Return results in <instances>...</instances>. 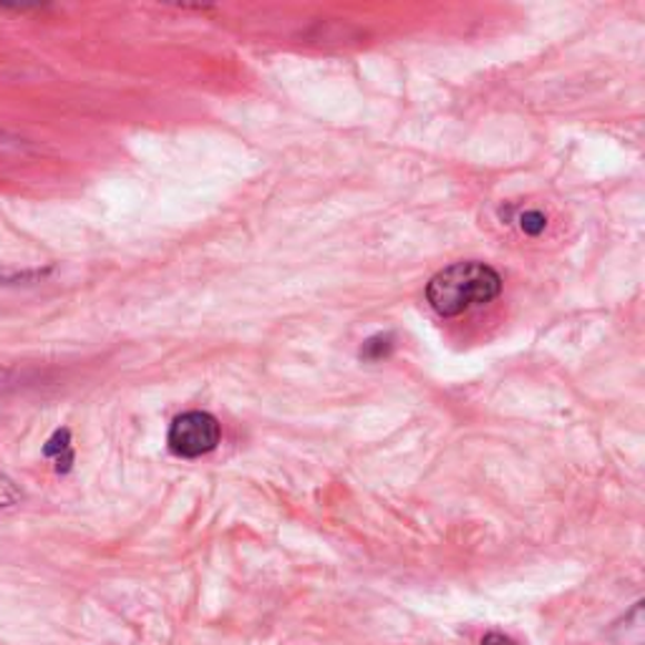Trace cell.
Instances as JSON below:
<instances>
[{
    "instance_id": "cell-1",
    "label": "cell",
    "mask_w": 645,
    "mask_h": 645,
    "mask_svg": "<svg viewBox=\"0 0 645 645\" xmlns=\"http://www.w3.org/2000/svg\"><path fill=\"white\" fill-rule=\"evenodd\" d=\"M502 290V278L484 262H454L436 272L426 288V300L444 318L462 316L474 306L495 300Z\"/></svg>"
},
{
    "instance_id": "cell-2",
    "label": "cell",
    "mask_w": 645,
    "mask_h": 645,
    "mask_svg": "<svg viewBox=\"0 0 645 645\" xmlns=\"http://www.w3.org/2000/svg\"><path fill=\"white\" fill-rule=\"evenodd\" d=\"M220 421L215 419L212 414L207 411H187L182 416H177L169 426L167 444L169 452L177 454L182 459H197L202 454H210L220 444Z\"/></svg>"
},
{
    "instance_id": "cell-3",
    "label": "cell",
    "mask_w": 645,
    "mask_h": 645,
    "mask_svg": "<svg viewBox=\"0 0 645 645\" xmlns=\"http://www.w3.org/2000/svg\"><path fill=\"white\" fill-rule=\"evenodd\" d=\"M46 457H51L56 462V472H69L71 462H73V452H71V434L69 429H59L56 431L49 444L43 449Z\"/></svg>"
},
{
    "instance_id": "cell-4",
    "label": "cell",
    "mask_w": 645,
    "mask_h": 645,
    "mask_svg": "<svg viewBox=\"0 0 645 645\" xmlns=\"http://www.w3.org/2000/svg\"><path fill=\"white\" fill-rule=\"evenodd\" d=\"M21 489L16 487V482L11 477H6L3 472H0V509L3 507H13L21 502Z\"/></svg>"
},
{
    "instance_id": "cell-5",
    "label": "cell",
    "mask_w": 645,
    "mask_h": 645,
    "mask_svg": "<svg viewBox=\"0 0 645 645\" xmlns=\"http://www.w3.org/2000/svg\"><path fill=\"white\" fill-rule=\"evenodd\" d=\"M519 227H522V232H527V235H539V232H545V227H547V217L543 212H525L519 217Z\"/></svg>"
},
{
    "instance_id": "cell-6",
    "label": "cell",
    "mask_w": 645,
    "mask_h": 645,
    "mask_svg": "<svg viewBox=\"0 0 645 645\" xmlns=\"http://www.w3.org/2000/svg\"><path fill=\"white\" fill-rule=\"evenodd\" d=\"M38 275H43L41 270H18L8 268V265H0V282H21V280H33Z\"/></svg>"
}]
</instances>
